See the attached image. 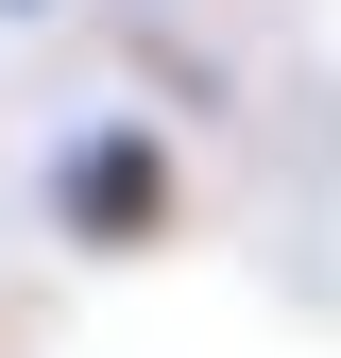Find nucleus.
Wrapping results in <instances>:
<instances>
[{"instance_id": "nucleus-1", "label": "nucleus", "mask_w": 341, "mask_h": 358, "mask_svg": "<svg viewBox=\"0 0 341 358\" xmlns=\"http://www.w3.org/2000/svg\"><path fill=\"white\" fill-rule=\"evenodd\" d=\"M170 205H188V171H170L154 120H85V137L52 154V222H68V256H154Z\"/></svg>"}, {"instance_id": "nucleus-2", "label": "nucleus", "mask_w": 341, "mask_h": 358, "mask_svg": "<svg viewBox=\"0 0 341 358\" xmlns=\"http://www.w3.org/2000/svg\"><path fill=\"white\" fill-rule=\"evenodd\" d=\"M0 17H34V0H0Z\"/></svg>"}]
</instances>
